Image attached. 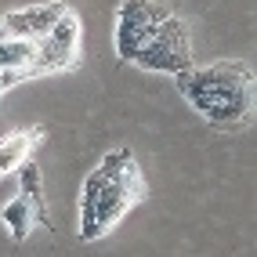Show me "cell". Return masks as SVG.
Instances as JSON below:
<instances>
[{
    "instance_id": "8992f818",
    "label": "cell",
    "mask_w": 257,
    "mask_h": 257,
    "mask_svg": "<svg viewBox=\"0 0 257 257\" xmlns=\"http://www.w3.org/2000/svg\"><path fill=\"white\" fill-rule=\"evenodd\" d=\"M40 142V131H15L0 142V178L15 174L29 156H33V145Z\"/></svg>"
},
{
    "instance_id": "7a4b0ae2",
    "label": "cell",
    "mask_w": 257,
    "mask_h": 257,
    "mask_svg": "<svg viewBox=\"0 0 257 257\" xmlns=\"http://www.w3.org/2000/svg\"><path fill=\"white\" fill-rule=\"evenodd\" d=\"M145 196V181L142 170L134 163V156L123 160V167L109 178L105 170H94V174L83 181V196H80V235L87 239H101L119 217L123 210H131L134 203Z\"/></svg>"
},
{
    "instance_id": "5b68a950",
    "label": "cell",
    "mask_w": 257,
    "mask_h": 257,
    "mask_svg": "<svg viewBox=\"0 0 257 257\" xmlns=\"http://www.w3.org/2000/svg\"><path fill=\"white\" fill-rule=\"evenodd\" d=\"M65 15V4H33L26 11H11L4 15V29L8 37H22V40H40L51 33V26H55L58 19Z\"/></svg>"
},
{
    "instance_id": "277c9868",
    "label": "cell",
    "mask_w": 257,
    "mask_h": 257,
    "mask_svg": "<svg viewBox=\"0 0 257 257\" xmlns=\"http://www.w3.org/2000/svg\"><path fill=\"white\" fill-rule=\"evenodd\" d=\"M170 19V11L156 0H127L119 8V19H116V55L131 62L138 55V47L156 33L163 22Z\"/></svg>"
},
{
    "instance_id": "ba28073f",
    "label": "cell",
    "mask_w": 257,
    "mask_h": 257,
    "mask_svg": "<svg viewBox=\"0 0 257 257\" xmlns=\"http://www.w3.org/2000/svg\"><path fill=\"white\" fill-rule=\"evenodd\" d=\"M33 58H37V40H22V37L0 40V73L4 69H29Z\"/></svg>"
},
{
    "instance_id": "30bf717a",
    "label": "cell",
    "mask_w": 257,
    "mask_h": 257,
    "mask_svg": "<svg viewBox=\"0 0 257 257\" xmlns=\"http://www.w3.org/2000/svg\"><path fill=\"white\" fill-rule=\"evenodd\" d=\"M4 37H8V29H4V22H0V40H4Z\"/></svg>"
},
{
    "instance_id": "6da1fadb",
    "label": "cell",
    "mask_w": 257,
    "mask_h": 257,
    "mask_svg": "<svg viewBox=\"0 0 257 257\" xmlns=\"http://www.w3.org/2000/svg\"><path fill=\"white\" fill-rule=\"evenodd\" d=\"M178 87L214 127H243L253 109V73L243 62H217L207 69H181Z\"/></svg>"
},
{
    "instance_id": "9c48e42d",
    "label": "cell",
    "mask_w": 257,
    "mask_h": 257,
    "mask_svg": "<svg viewBox=\"0 0 257 257\" xmlns=\"http://www.w3.org/2000/svg\"><path fill=\"white\" fill-rule=\"evenodd\" d=\"M4 225H8V232H11V239L15 243H22V239H29V232H33V207L19 196V199H11L8 207H4Z\"/></svg>"
},
{
    "instance_id": "52a82bcc",
    "label": "cell",
    "mask_w": 257,
    "mask_h": 257,
    "mask_svg": "<svg viewBox=\"0 0 257 257\" xmlns=\"http://www.w3.org/2000/svg\"><path fill=\"white\" fill-rule=\"evenodd\" d=\"M19 185H22V199L33 207V221L37 225H47V207H44V185H40V167L26 160L19 167Z\"/></svg>"
},
{
    "instance_id": "3957f363",
    "label": "cell",
    "mask_w": 257,
    "mask_h": 257,
    "mask_svg": "<svg viewBox=\"0 0 257 257\" xmlns=\"http://www.w3.org/2000/svg\"><path fill=\"white\" fill-rule=\"evenodd\" d=\"M131 62L149 69V73H181V69H188V65H192V51H188L185 26L170 15V19L138 47V55Z\"/></svg>"
}]
</instances>
